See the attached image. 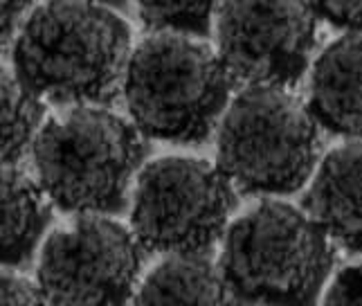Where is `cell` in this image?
<instances>
[{
	"mask_svg": "<svg viewBox=\"0 0 362 306\" xmlns=\"http://www.w3.org/2000/svg\"><path fill=\"white\" fill-rule=\"evenodd\" d=\"M218 57L234 81L259 88L295 86L317 41V14L304 3L216 5Z\"/></svg>",
	"mask_w": 362,
	"mask_h": 306,
	"instance_id": "obj_8",
	"label": "cell"
},
{
	"mask_svg": "<svg viewBox=\"0 0 362 306\" xmlns=\"http://www.w3.org/2000/svg\"><path fill=\"white\" fill-rule=\"evenodd\" d=\"M43 187L28 171L5 167L3 171V257L7 271L25 266L49 223V203Z\"/></svg>",
	"mask_w": 362,
	"mask_h": 306,
	"instance_id": "obj_12",
	"label": "cell"
},
{
	"mask_svg": "<svg viewBox=\"0 0 362 306\" xmlns=\"http://www.w3.org/2000/svg\"><path fill=\"white\" fill-rule=\"evenodd\" d=\"M322 306H362V264H351L333 277Z\"/></svg>",
	"mask_w": 362,
	"mask_h": 306,
	"instance_id": "obj_15",
	"label": "cell"
},
{
	"mask_svg": "<svg viewBox=\"0 0 362 306\" xmlns=\"http://www.w3.org/2000/svg\"><path fill=\"white\" fill-rule=\"evenodd\" d=\"M140 18L153 30V34H178V36H205L216 21V5L207 3H158L140 5Z\"/></svg>",
	"mask_w": 362,
	"mask_h": 306,
	"instance_id": "obj_14",
	"label": "cell"
},
{
	"mask_svg": "<svg viewBox=\"0 0 362 306\" xmlns=\"http://www.w3.org/2000/svg\"><path fill=\"white\" fill-rule=\"evenodd\" d=\"M144 158L140 129L102 106H74L47 120L32 147L36 181L64 212L115 214Z\"/></svg>",
	"mask_w": 362,
	"mask_h": 306,
	"instance_id": "obj_2",
	"label": "cell"
},
{
	"mask_svg": "<svg viewBox=\"0 0 362 306\" xmlns=\"http://www.w3.org/2000/svg\"><path fill=\"white\" fill-rule=\"evenodd\" d=\"M43 122V97L21 81L7 68L3 74V160L5 167H16L32 151Z\"/></svg>",
	"mask_w": 362,
	"mask_h": 306,
	"instance_id": "obj_13",
	"label": "cell"
},
{
	"mask_svg": "<svg viewBox=\"0 0 362 306\" xmlns=\"http://www.w3.org/2000/svg\"><path fill=\"white\" fill-rule=\"evenodd\" d=\"M232 74L201 38L151 34L137 45L124 74L133 124L165 142H203L230 106Z\"/></svg>",
	"mask_w": 362,
	"mask_h": 306,
	"instance_id": "obj_4",
	"label": "cell"
},
{
	"mask_svg": "<svg viewBox=\"0 0 362 306\" xmlns=\"http://www.w3.org/2000/svg\"><path fill=\"white\" fill-rule=\"evenodd\" d=\"M333 241L284 200H261L223 234L221 271L241 302L315 306L333 268Z\"/></svg>",
	"mask_w": 362,
	"mask_h": 306,
	"instance_id": "obj_3",
	"label": "cell"
},
{
	"mask_svg": "<svg viewBox=\"0 0 362 306\" xmlns=\"http://www.w3.org/2000/svg\"><path fill=\"white\" fill-rule=\"evenodd\" d=\"M3 306H54L39 284L7 271L3 275Z\"/></svg>",
	"mask_w": 362,
	"mask_h": 306,
	"instance_id": "obj_16",
	"label": "cell"
},
{
	"mask_svg": "<svg viewBox=\"0 0 362 306\" xmlns=\"http://www.w3.org/2000/svg\"><path fill=\"white\" fill-rule=\"evenodd\" d=\"M221 266L205 254H171L137 286L133 306H239Z\"/></svg>",
	"mask_w": 362,
	"mask_h": 306,
	"instance_id": "obj_11",
	"label": "cell"
},
{
	"mask_svg": "<svg viewBox=\"0 0 362 306\" xmlns=\"http://www.w3.org/2000/svg\"><path fill=\"white\" fill-rule=\"evenodd\" d=\"M131 59V30L110 7L45 3L30 9L11 43V70L59 104L113 99Z\"/></svg>",
	"mask_w": 362,
	"mask_h": 306,
	"instance_id": "obj_1",
	"label": "cell"
},
{
	"mask_svg": "<svg viewBox=\"0 0 362 306\" xmlns=\"http://www.w3.org/2000/svg\"><path fill=\"white\" fill-rule=\"evenodd\" d=\"M30 5L25 3H5L3 5V41L7 45L14 43L16 34L21 32L25 18L30 14Z\"/></svg>",
	"mask_w": 362,
	"mask_h": 306,
	"instance_id": "obj_18",
	"label": "cell"
},
{
	"mask_svg": "<svg viewBox=\"0 0 362 306\" xmlns=\"http://www.w3.org/2000/svg\"><path fill=\"white\" fill-rule=\"evenodd\" d=\"M308 110L329 133L362 140V36L344 34L310 70Z\"/></svg>",
	"mask_w": 362,
	"mask_h": 306,
	"instance_id": "obj_10",
	"label": "cell"
},
{
	"mask_svg": "<svg viewBox=\"0 0 362 306\" xmlns=\"http://www.w3.org/2000/svg\"><path fill=\"white\" fill-rule=\"evenodd\" d=\"M234 185L201 158L167 156L148 162L133 189L131 223L142 248L205 254L230 227Z\"/></svg>",
	"mask_w": 362,
	"mask_h": 306,
	"instance_id": "obj_6",
	"label": "cell"
},
{
	"mask_svg": "<svg viewBox=\"0 0 362 306\" xmlns=\"http://www.w3.org/2000/svg\"><path fill=\"white\" fill-rule=\"evenodd\" d=\"M218 169L245 194L302 189L320 164V124L286 88L247 86L221 120Z\"/></svg>",
	"mask_w": 362,
	"mask_h": 306,
	"instance_id": "obj_5",
	"label": "cell"
},
{
	"mask_svg": "<svg viewBox=\"0 0 362 306\" xmlns=\"http://www.w3.org/2000/svg\"><path fill=\"white\" fill-rule=\"evenodd\" d=\"M317 18H324L333 28L351 36H362V3H327L313 5Z\"/></svg>",
	"mask_w": 362,
	"mask_h": 306,
	"instance_id": "obj_17",
	"label": "cell"
},
{
	"mask_svg": "<svg viewBox=\"0 0 362 306\" xmlns=\"http://www.w3.org/2000/svg\"><path fill=\"white\" fill-rule=\"evenodd\" d=\"M304 210L335 246L362 254V140L335 147L320 160Z\"/></svg>",
	"mask_w": 362,
	"mask_h": 306,
	"instance_id": "obj_9",
	"label": "cell"
},
{
	"mask_svg": "<svg viewBox=\"0 0 362 306\" xmlns=\"http://www.w3.org/2000/svg\"><path fill=\"white\" fill-rule=\"evenodd\" d=\"M142 244L99 214H83L49 234L36 279L54 306H127L137 290Z\"/></svg>",
	"mask_w": 362,
	"mask_h": 306,
	"instance_id": "obj_7",
	"label": "cell"
}]
</instances>
